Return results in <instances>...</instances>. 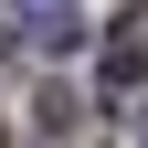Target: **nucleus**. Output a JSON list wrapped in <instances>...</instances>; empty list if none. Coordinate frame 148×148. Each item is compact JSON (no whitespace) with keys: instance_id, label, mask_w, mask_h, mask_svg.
Listing matches in <instances>:
<instances>
[{"instance_id":"nucleus-1","label":"nucleus","mask_w":148,"mask_h":148,"mask_svg":"<svg viewBox=\"0 0 148 148\" xmlns=\"http://www.w3.org/2000/svg\"><path fill=\"white\" fill-rule=\"evenodd\" d=\"M21 21H32V42H42V53H74V42H85V21H74V0H32Z\"/></svg>"},{"instance_id":"nucleus-2","label":"nucleus","mask_w":148,"mask_h":148,"mask_svg":"<svg viewBox=\"0 0 148 148\" xmlns=\"http://www.w3.org/2000/svg\"><path fill=\"white\" fill-rule=\"evenodd\" d=\"M95 74H106V95H138V74H148V32H116Z\"/></svg>"},{"instance_id":"nucleus-3","label":"nucleus","mask_w":148,"mask_h":148,"mask_svg":"<svg viewBox=\"0 0 148 148\" xmlns=\"http://www.w3.org/2000/svg\"><path fill=\"white\" fill-rule=\"evenodd\" d=\"M11 42H21V11H11V0H0V53H11Z\"/></svg>"},{"instance_id":"nucleus-4","label":"nucleus","mask_w":148,"mask_h":148,"mask_svg":"<svg viewBox=\"0 0 148 148\" xmlns=\"http://www.w3.org/2000/svg\"><path fill=\"white\" fill-rule=\"evenodd\" d=\"M138 148H148V106H138Z\"/></svg>"}]
</instances>
